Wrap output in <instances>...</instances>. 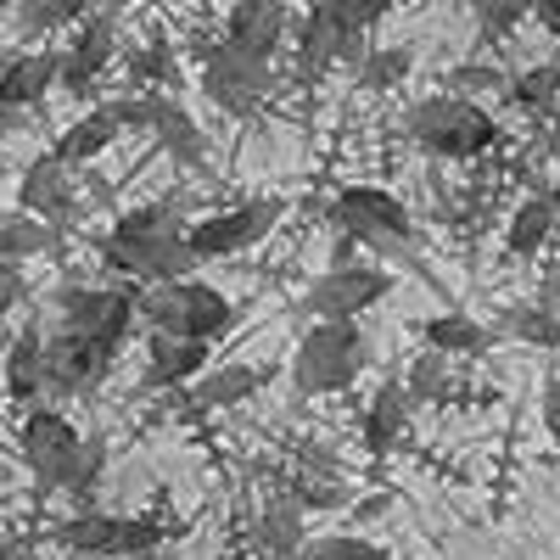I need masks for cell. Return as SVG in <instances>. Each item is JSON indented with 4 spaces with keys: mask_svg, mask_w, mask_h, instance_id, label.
Returning a JSON list of instances; mask_svg holds the SVG:
<instances>
[{
    "mask_svg": "<svg viewBox=\"0 0 560 560\" xmlns=\"http://www.w3.org/2000/svg\"><path fill=\"white\" fill-rule=\"evenodd\" d=\"M57 560H79V555H57Z\"/></svg>",
    "mask_w": 560,
    "mask_h": 560,
    "instance_id": "cell-45",
    "label": "cell"
},
{
    "mask_svg": "<svg viewBox=\"0 0 560 560\" xmlns=\"http://www.w3.org/2000/svg\"><path fill=\"white\" fill-rule=\"evenodd\" d=\"M140 319L152 337H179V342H213L236 325V303L208 280H174V287L140 292Z\"/></svg>",
    "mask_w": 560,
    "mask_h": 560,
    "instance_id": "cell-6",
    "label": "cell"
},
{
    "mask_svg": "<svg viewBox=\"0 0 560 560\" xmlns=\"http://www.w3.org/2000/svg\"><path fill=\"white\" fill-rule=\"evenodd\" d=\"M45 90H62V45L57 51H18L0 68V107L18 113L45 102Z\"/></svg>",
    "mask_w": 560,
    "mask_h": 560,
    "instance_id": "cell-18",
    "label": "cell"
},
{
    "mask_svg": "<svg viewBox=\"0 0 560 560\" xmlns=\"http://www.w3.org/2000/svg\"><path fill=\"white\" fill-rule=\"evenodd\" d=\"M415 73V51L409 45H370V57L359 62V90H370V96H382V90H398L404 79Z\"/></svg>",
    "mask_w": 560,
    "mask_h": 560,
    "instance_id": "cell-30",
    "label": "cell"
},
{
    "mask_svg": "<svg viewBox=\"0 0 560 560\" xmlns=\"http://www.w3.org/2000/svg\"><path fill=\"white\" fill-rule=\"evenodd\" d=\"M23 264H0V314H12L23 303Z\"/></svg>",
    "mask_w": 560,
    "mask_h": 560,
    "instance_id": "cell-39",
    "label": "cell"
},
{
    "mask_svg": "<svg viewBox=\"0 0 560 560\" xmlns=\"http://www.w3.org/2000/svg\"><path fill=\"white\" fill-rule=\"evenodd\" d=\"M258 387H264V370H258V364L224 359V364H213V370H208V376H202L197 387H185V393H179V404L191 409V415H202V409H236V404H247Z\"/></svg>",
    "mask_w": 560,
    "mask_h": 560,
    "instance_id": "cell-19",
    "label": "cell"
},
{
    "mask_svg": "<svg viewBox=\"0 0 560 560\" xmlns=\"http://www.w3.org/2000/svg\"><path fill=\"white\" fill-rule=\"evenodd\" d=\"M398 287V275L382 264H353V269H325L308 280V292L298 298L292 314H303L308 325H359L364 308H376L387 292Z\"/></svg>",
    "mask_w": 560,
    "mask_h": 560,
    "instance_id": "cell-9",
    "label": "cell"
},
{
    "mask_svg": "<svg viewBox=\"0 0 560 560\" xmlns=\"http://www.w3.org/2000/svg\"><path fill=\"white\" fill-rule=\"evenodd\" d=\"M18 208L45 219V224H57L62 236H68V224L79 219V197H73V179H68V163H57L51 152H39L23 179H18Z\"/></svg>",
    "mask_w": 560,
    "mask_h": 560,
    "instance_id": "cell-14",
    "label": "cell"
},
{
    "mask_svg": "<svg viewBox=\"0 0 560 560\" xmlns=\"http://www.w3.org/2000/svg\"><path fill=\"white\" fill-rule=\"evenodd\" d=\"M280 219H287V202L280 197H253V202H236V208L202 213V219H191V253H197V264L236 258V253L258 247Z\"/></svg>",
    "mask_w": 560,
    "mask_h": 560,
    "instance_id": "cell-11",
    "label": "cell"
},
{
    "mask_svg": "<svg viewBox=\"0 0 560 560\" xmlns=\"http://www.w3.org/2000/svg\"><path fill=\"white\" fill-rule=\"evenodd\" d=\"M51 314L62 331H79L90 342H102L113 353H124L135 319H140V287L118 280V287H84V280H62L51 292Z\"/></svg>",
    "mask_w": 560,
    "mask_h": 560,
    "instance_id": "cell-7",
    "label": "cell"
},
{
    "mask_svg": "<svg viewBox=\"0 0 560 560\" xmlns=\"http://www.w3.org/2000/svg\"><path fill=\"white\" fill-rule=\"evenodd\" d=\"M387 504H393V493H376V499H364V504H359V522H370V516H382Z\"/></svg>",
    "mask_w": 560,
    "mask_h": 560,
    "instance_id": "cell-41",
    "label": "cell"
},
{
    "mask_svg": "<svg viewBox=\"0 0 560 560\" xmlns=\"http://www.w3.org/2000/svg\"><path fill=\"white\" fill-rule=\"evenodd\" d=\"M168 527L158 516H124V538H118V560H152L163 549Z\"/></svg>",
    "mask_w": 560,
    "mask_h": 560,
    "instance_id": "cell-35",
    "label": "cell"
},
{
    "mask_svg": "<svg viewBox=\"0 0 560 560\" xmlns=\"http://www.w3.org/2000/svg\"><path fill=\"white\" fill-rule=\"evenodd\" d=\"M7 560H28V555H23V544H18V538H12V544H7Z\"/></svg>",
    "mask_w": 560,
    "mask_h": 560,
    "instance_id": "cell-43",
    "label": "cell"
},
{
    "mask_svg": "<svg viewBox=\"0 0 560 560\" xmlns=\"http://www.w3.org/2000/svg\"><path fill=\"white\" fill-rule=\"evenodd\" d=\"M409 140L427 158H438V163H471V158L499 147L504 129H499V118L488 107L443 96V90H438V96L409 107Z\"/></svg>",
    "mask_w": 560,
    "mask_h": 560,
    "instance_id": "cell-4",
    "label": "cell"
},
{
    "mask_svg": "<svg viewBox=\"0 0 560 560\" xmlns=\"http://www.w3.org/2000/svg\"><path fill=\"white\" fill-rule=\"evenodd\" d=\"M258 544L269 560H298L308 549V527H303V504L292 493H269L264 516H258Z\"/></svg>",
    "mask_w": 560,
    "mask_h": 560,
    "instance_id": "cell-24",
    "label": "cell"
},
{
    "mask_svg": "<svg viewBox=\"0 0 560 560\" xmlns=\"http://www.w3.org/2000/svg\"><path fill=\"white\" fill-rule=\"evenodd\" d=\"M208 342H179V337H152L147 342V370H140V387L147 393H185L208 376Z\"/></svg>",
    "mask_w": 560,
    "mask_h": 560,
    "instance_id": "cell-17",
    "label": "cell"
},
{
    "mask_svg": "<svg viewBox=\"0 0 560 560\" xmlns=\"http://www.w3.org/2000/svg\"><path fill=\"white\" fill-rule=\"evenodd\" d=\"M510 79H516V73H504L499 62H459V68L443 73V96L471 102L477 90H510Z\"/></svg>",
    "mask_w": 560,
    "mask_h": 560,
    "instance_id": "cell-32",
    "label": "cell"
},
{
    "mask_svg": "<svg viewBox=\"0 0 560 560\" xmlns=\"http://www.w3.org/2000/svg\"><path fill=\"white\" fill-rule=\"evenodd\" d=\"M420 342H427L432 353H443V359H477V353L493 348V331L482 319H471L465 308H448V314L420 319Z\"/></svg>",
    "mask_w": 560,
    "mask_h": 560,
    "instance_id": "cell-23",
    "label": "cell"
},
{
    "mask_svg": "<svg viewBox=\"0 0 560 560\" xmlns=\"http://www.w3.org/2000/svg\"><path fill=\"white\" fill-rule=\"evenodd\" d=\"M544 197H549V208H555V213H560V179H555V185H549V191H544Z\"/></svg>",
    "mask_w": 560,
    "mask_h": 560,
    "instance_id": "cell-42",
    "label": "cell"
},
{
    "mask_svg": "<svg viewBox=\"0 0 560 560\" xmlns=\"http://www.w3.org/2000/svg\"><path fill=\"white\" fill-rule=\"evenodd\" d=\"M331 224H337V236H353L364 253L420 269V258H415V219H409V208L393 191H382V185H342L337 202H331Z\"/></svg>",
    "mask_w": 560,
    "mask_h": 560,
    "instance_id": "cell-3",
    "label": "cell"
},
{
    "mask_svg": "<svg viewBox=\"0 0 560 560\" xmlns=\"http://www.w3.org/2000/svg\"><path fill=\"white\" fill-rule=\"evenodd\" d=\"M549 287H555V298H560V258H555V275H549Z\"/></svg>",
    "mask_w": 560,
    "mask_h": 560,
    "instance_id": "cell-44",
    "label": "cell"
},
{
    "mask_svg": "<svg viewBox=\"0 0 560 560\" xmlns=\"http://www.w3.org/2000/svg\"><path fill=\"white\" fill-rule=\"evenodd\" d=\"M124 73H129V90H168L179 79V57L163 34H152L140 45H124Z\"/></svg>",
    "mask_w": 560,
    "mask_h": 560,
    "instance_id": "cell-27",
    "label": "cell"
},
{
    "mask_svg": "<svg viewBox=\"0 0 560 560\" xmlns=\"http://www.w3.org/2000/svg\"><path fill=\"white\" fill-rule=\"evenodd\" d=\"M62 258V230L45 224L23 208H12L7 219H0V264H28V258Z\"/></svg>",
    "mask_w": 560,
    "mask_h": 560,
    "instance_id": "cell-25",
    "label": "cell"
},
{
    "mask_svg": "<svg viewBox=\"0 0 560 560\" xmlns=\"http://www.w3.org/2000/svg\"><path fill=\"white\" fill-rule=\"evenodd\" d=\"M118 135H124V124L113 118V107H107V102H96L84 118H73V124L51 140V158H57V163H68V168H73V163H96Z\"/></svg>",
    "mask_w": 560,
    "mask_h": 560,
    "instance_id": "cell-22",
    "label": "cell"
},
{
    "mask_svg": "<svg viewBox=\"0 0 560 560\" xmlns=\"http://www.w3.org/2000/svg\"><path fill=\"white\" fill-rule=\"evenodd\" d=\"M555 224H560V213L549 208L544 191H533V197L516 202V213H510V224H504V247L516 253V258H538V253L555 242Z\"/></svg>",
    "mask_w": 560,
    "mask_h": 560,
    "instance_id": "cell-26",
    "label": "cell"
},
{
    "mask_svg": "<svg viewBox=\"0 0 560 560\" xmlns=\"http://www.w3.org/2000/svg\"><path fill=\"white\" fill-rule=\"evenodd\" d=\"M409 387H404V376H387L382 387H376V398L364 404V420H359V438H364V448L370 454H387V448H398V438H404V427H409Z\"/></svg>",
    "mask_w": 560,
    "mask_h": 560,
    "instance_id": "cell-21",
    "label": "cell"
},
{
    "mask_svg": "<svg viewBox=\"0 0 560 560\" xmlns=\"http://www.w3.org/2000/svg\"><path fill=\"white\" fill-rule=\"evenodd\" d=\"M45 325L39 319H23L18 325V337H12V348H7V398L28 415V409H39L45 398H51V376H45Z\"/></svg>",
    "mask_w": 560,
    "mask_h": 560,
    "instance_id": "cell-16",
    "label": "cell"
},
{
    "mask_svg": "<svg viewBox=\"0 0 560 560\" xmlns=\"http://www.w3.org/2000/svg\"><path fill=\"white\" fill-rule=\"evenodd\" d=\"M57 549L79 555V560H118V538H124V516L107 510H73L68 522H57Z\"/></svg>",
    "mask_w": 560,
    "mask_h": 560,
    "instance_id": "cell-20",
    "label": "cell"
},
{
    "mask_svg": "<svg viewBox=\"0 0 560 560\" xmlns=\"http://www.w3.org/2000/svg\"><path fill=\"white\" fill-rule=\"evenodd\" d=\"M298 560H393L376 538H359V533H325V538H308V549Z\"/></svg>",
    "mask_w": 560,
    "mask_h": 560,
    "instance_id": "cell-33",
    "label": "cell"
},
{
    "mask_svg": "<svg viewBox=\"0 0 560 560\" xmlns=\"http://www.w3.org/2000/svg\"><path fill=\"white\" fill-rule=\"evenodd\" d=\"M287 493H292L303 510H342V504H348V488H342L337 477H308V471L292 477Z\"/></svg>",
    "mask_w": 560,
    "mask_h": 560,
    "instance_id": "cell-37",
    "label": "cell"
},
{
    "mask_svg": "<svg viewBox=\"0 0 560 560\" xmlns=\"http://www.w3.org/2000/svg\"><path fill=\"white\" fill-rule=\"evenodd\" d=\"M499 331L504 337H516V342H527V348H544V353H555L560 348V314L549 308V303H510L504 314H499Z\"/></svg>",
    "mask_w": 560,
    "mask_h": 560,
    "instance_id": "cell-28",
    "label": "cell"
},
{
    "mask_svg": "<svg viewBox=\"0 0 560 560\" xmlns=\"http://www.w3.org/2000/svg\"><path fill=\"white\" fill-rule=\"evenodd\" d=\"M118 353L90 342L79 331H62V325H51V342H45V376H51V398H90L102 393V382L113 376Z\"/></svg>",
    "mask_w": 560,
    "mask_h": 560,
    "instance_id": "cell-12",
    "label": "cell"
},
{
    "mask_svg": "<svg viewBox=\"0 0 560 560\" xmlns=\"http://www.w3.org/2000/svg\"><path fill=\"white\" fill-rule=\"evenodd\" d=\"M118 57H124V45H118V12H113V7L90 12V18L73 28V39L62 45V90H68L73 102H84L90 90H96V79H102Z\"/></svg>",
    "mask_w": 560,
    "mask_h": 560,
    "instance_id": "cell-13",
    "label": "cell"
},
{
    "mask_svg": "<svg viewBox=\"0 0 560 560\" xmlns=\"http://www.w3.org/2000/svg\"><path fill=\"white\" fill-rule=\"evenodd\" d=\"M533 7H522V0H504V7H493V0H477V45H499L516 23H527Z\"/></svg>",
    "mask_w": 560,
    "mask_h": 560,
    "instance_id": "cell-36",
    "label": "cell"
},
{
    "mask_svg": "<svg viewBox=\"0 0 560 560\" xmlns=\"http://www.w3.org/2000/svg\"><path fill=\"white\" fill-rule=\"evenodd\" d=\"M404 387H409V404L420 409V404H443L448 393H454V370H448V359L443 353H415L409 359V376H404Z\"/></svg>",
    "mask_w": 560,
    "mask_h": 560,
    "instance_id": "cell-31",
    "label": "cell"
},
{
    "mask_svg": "<svg viewBox=\"0 0 560 560\" xmlns=\"http://www.w3.org/2000/svg\"><path fill=\"white\" fill-rule=\"evenodd\" d=\"M382 18V7H359V0H325V7L298 18V84H319L337 62L359 73V62L370 57L364 28Z\"/></svg>",
    "mask_w": 560,
    "mask_h": 560,
    "instance_id": "cell-2",
    "label": "cell"
},
{
    "mask_svg": "<svg viewBox=\"0 0 560 560\" xmlns=\"http://www.w3.org/2000/svg\"><path fill=\"white\" fill-rule=\"evenodd\" d=\"M202 90H208V102L224 107L230 118H258L269 90H275V62L242 57L236 45L213 39L202 51Z\"/></svg>",
    "mask_w": 560,
    "mask_h": 560,
    "instance_id": "cell-10",
    "label": "cell"
},
{
    "mask_svg": "<svg viewBox=\"0 0 560 560\" xmlns=\"http://www.w3.org/2000/svg\"><path fill=\"white\" fill-rule=\"evenodd\" d=\"M538 415H544V432L555 438V448H560V370L544 382V398H538Z\"/></svg>",
    "mask_w": 560,
    "mask_h": 560,
    "instance_id": "cell-38",
    "label": "cell"
},
{
    "mask_svg": "<svg viewBox=\"0 0 560 560\" xmlns=\"http://www.w3.org/2000/svg\"><path fill=\"white\" fill-rule=\"evenodd\" d=\"M287 28H292V12L280 0H242V7L224 12V45H236L242 57H258V62H275Z\"/></svg>",
    "mask_w": 560,
    "mask_h": 560,
    "instance_id": "cell-15",
    "label": "cell"
},
{
    "mask_svg": "<svg viewBox=\"0 0 560 560\" xmlns=\"http://www.w3.org/2000/svg\"><path fill=\"white\" fill-rule=\"evenodd\" d=\"M90 18V7H84V0H28V7H18V23L23 28H45V34H51V28H62V23H84Z\"/></svg>",
    "mask_w": 560,
    "mask_h": 560,
    "instance_id": "cell-34",
    "label": "cell"
},
{
    "mask_svg": "<svg viewBox=\"0 0 560 560\" xmlns=\"http://www.w3.org/2000/svg\"><path fill=\"white\" fill-rule=\"evenodd\" d=\"M533 18H538V28H544V34H555V39H560V0H538Z\"/></svg>",
    "mask_w": 560,
    "mask_h": 560,
    "instance_id": "cell-40",
    "label": "cell"
},
{
    "mask_svg": "<svg viewBox=\"0 0 560 560\" xmlns=\"http://www.w3.org/2000/svg\"><path fill=\"white\" fill-rule=\"evenodd\" d=\"M510 102H516L522 113H538V118H549V113L560 107V57L522 68L516 79H510Z\"/></svg>",
    "mask_w": 560,
    "mask_h": 560,
    "instance_id": "cell-29",
    "label": "cell"
},
{
    "mask_svg": "<svg viewBox=\"0 0 560 560\" xmlns=\"http://www.w3.org/2000/svg\"><path fill=\"white\" fill-rule=\"evenodd\" d=\"M90 438L73 427V420L51 404H39L23 415V427H18V459L34 471V482L45 493H68L73 477H79V459H84Z\"/></svg>",
    "mask_w": 560,
    "mask_h": 560,
    "instance_id": "cell-8",
    "label": "cell"
},
{
    "mask_svg": "<svg viewBox=\"0 0 560 560\" xmlns=\"http://www.w3.org/2000/svg\"><path fill=\"white\" fill-rule=\"evenodd\" d=\"M102 269H113L129 287L152 292L174 287V280H197V253H191V219H185V197H158L113 219V230L96 242Z\"/></svg>",
    "mask_w": 560,
    "mask_h": 560,
    "instance_id": "cell-1",
    "label": "cell"
},
{
    "mask_svg": "<svg viewBox=\"0 0 560 560\" xmlns=\"http://www.w3.org/2000/svg\"><path fill=\"white\" fill-rule=\"evenodd\" d=\"M370 370V337L359 325H303L292 348V393L298 398H331L348 393Z\"/></svg>",
    "mask_w": 560,
    "mask_h": 560,
    "instance_id": "cell-5",
    "label": "cell"
}]
</instances>
